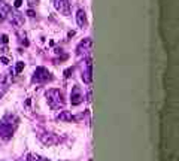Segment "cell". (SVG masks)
<instances>
[{"label":"cell","instance_id":"1","mask_svg":"<svg viewBox=\"0 0 179 161\" xmlns=\"http://www.w3.org/2000/svg\"><path fill=\"white\" fill-rule=\"evenodd\" d=\"M46 101L51 109H60L64 106V100H63V94L60 90H48L46 91Z\"/></svg>","mask_w":179,"mask_h":161},{"label":"cell","instance_id":"2","mask_svg":"<svg viewBox=\"0 0 179 161\" xmlns=\"http://www.w3.org/2000/svg\"><path fill=\"white\" fill-rule=\"evenodd\" d=\"M51 79V73L45 67H37L33 73V82H46Z\"/></svg>","mask_w":179,"mask_h":161},{"label":"cell","instance_id":"3","mask_svg":"<svg viewBox=\"0 0 179 161\" xmlns=\"http://www.w3.org/2000/svg\"><path fill=\"white\" fill-rule=\"evenodd\" d=\"M6 20H9V22L12 24V26H17V27H21L24 24V18H22V13H20L18 11H9L7 13Z\"/></svg>","mask_w":179,"mask_h":161},{"label":"cell","instance_id":"4","mask_svg":"<svg viewBox=\"0 0 179 161\" xmlns=\"http://www.w3.org/2000/svg\"><path fill=\"white\" fill-rule=\"evenodd\" d=\"M54 6L58 12L64 15V17H69L70 15V3L69 0H54Z\"/></svg>","mask_w":179,"mask_h":161},{"label":"cell","instance_id":"5","mask_svg":"<svg viewBox=\"0 0 179 161\" xmlns=\"http://www.w3.org/2000/svg\"><path fill=\"white\" fill-rule=\"evenodd\" d=\"M39 139H41L43 145H48V146H54V145H57L60 142V139L52 133H42L39 134Z\"/></svg>","mask_w":179,"mask_h":161},{"label":"cell","instance_id":"6","mask_svg":"<svg viewBox=\"0 0 179 161\" xmlns=\"http://www.w3.org/2000/svg\"><path fill=\"white\" fill-rule=\"evenodd\" d=\"M84 101V95H82V91L79 87H73L72 88V93H70V103L73 106H78L81 105Z\"/></svg>","mask_w":179,"mask_h":161},{"label":"cell","instance_id":"7","mask_svg":"<svg viewBox=\"0 0 179 161\" xmlns=\"http://www.w3.org/2000/svg\"><path fill=\"white\" fill-rule=\"evenodd\" d=\"M12 134H14V127L2 121V122H0V137H2L3 140H9V139L12 137Z\"/></svg>","mask_w":179,"mask_h":161},{"label":"cell","instance_id":"8","mask_svg":"<svg viewBox=\"0 0 179 161\" xmlns=\"http://www.w3.org/2000/svg\"><path fill=\"white\" fill-rule=\"evenodd\" d=\"M91 46H93V42L91 39H84L78 46H76V54L78 55H85L91 51Z\"/></svg>","mask_w":179,"mask_h":161},{"label":"cell","instance_id":"9","mask_svg":"<svg viewBox=\"0 0 179 161\" xmlns=\"http://www.w3.org/2000/svg\"><path fill=\"white\" fill-rule=\"evenodd\" d=\"M82 80L85 84L93 82V61H91V58H88V61H87V70L82 73Z\"/></svg>","mask_w":179,"mask_h":161},{"label":"cell","instance_id":"10","mask_svg":"<svg viewBox=\"0 0 179 161\" xmlns=\"http://www.w3.org/2000/svg\"><path fill=\"white\" fill-rule=\"evenodd\" d=\"M57 120L61 121V122H73V121H76V116L70 114L69 110H61L57 115Z\"/></svg>","mask_w":179,"mask_h":161},{"label":"cell","instance_id":"11","mask_svg":"<svg viewBox=\"0 0 179 161\" xmlns=\"http://www.w3.org/2000/svg\"><path fill=\"white\" fill-rule=\"evenodd\" d=\"M76 22H78V26L85 28L87 27V13L84 9H79L78 12H76Z\"/></svg>","mask_w":179,"mask_h":161},{"label":"cell","instance_id":"12","mask_svg":"<svg viewBox=\"0 0 179 161\" xmlns=\"http://www.w3.org/2000/svg\"><path fill=\"white\" fill-rule=\"evenodd\" d=\"M9 11H11V6H9V5H6V3H0V21L6 20Z\"/></svg>","mask_w":179,"mask_h":161},{"label":"cell","instance_id":"13","mask_svg":"<svg viewBox=\"0 0 179 161\" xmlns=\"http://www.w3.org/2000/svg\"><path fill=\"white\" fill-rule=\"evenodd\" d=\"M22 70H24V63H22V61H18L17 66H15V73H21Z\"/></svg>","mask_w":179,"mask_h":161},{"label":"cell","instance_id":"14","mask_svg":"<svg viewBox=\"0 0 179 161\" xmlns=\"http://www.w3.org/2000/svg\"><path fill=\"white\" fill-rule=\"evenodd\" d=\"M33 161H49L45 157H39V155H33Z\"/></svg>","mask_w":179,"mask_h":161},{"label":"cell","instance_id":"15","mask_svg":"<svg viewBox=\"0 0 179 161\" xmlns=\"http://www.w3.org/2000/svg\"><path fill=\"white\" fill-rule=\"evenodd\" d=\"M72 72H73V67H69V69H66V70H64V76H66V78H69Z\"/></svg>","mask_w":179,"mask_h":161},{"label":"cell","instance_id":"16","mask_svg":"<svg viewBox=\"0 0 179 161\" xmlns=\"http://www.w3.org/2000/svg\"><path fill=\"white\" fill-rule=\"evenodd\" d=\"M21 5H22V0H15V2H14V6L17 7V9H18Z\"/></svg>","mask_w":179,"mask_h":161},{"label":"cell","instance_id":"17","mask_svg":"<svg viewBox=\"0 0 179 161\" xmlns=\"http://www.w3.org/2000/svg\"><path fill=\"white\" fill-rule=\"evenodd\" d=\"M7 40H9L7 39V36L6 34H3V36H2V42H3V43H7Z\"/></svg>","mask_w":179,"mask_h":161},{"label":"cell","instance_id":"18","mask_svg":"<svg viewBox=\"0 0 179 161\" xmlns=\"http://www.w3.org/2000/svg\"><path fill=\"white\" fill-rule=\"evenodd\" d=\"M0 60H2V63H3V64H7V63H9V60H7L6 57H2Z\"/></svg>","mask_w":179,"mask_h":161},{"label":"cell","instance_id":"19","mask_svg":"<svg viewBox=\"0 0 179 161\" xmlns=\"http://www.w3.org/2000/svg\"><path fill=\"white\" fill-rule=\"evenodd\" d=\"M28 17H35V12H33V11H28Z\"/></svg>","mask_w":179,"mask_h":161},{"label":"cell","instance_id":"20","mask_svg":"<svg viewBox=\"0 0 179 161\" xmlns=\"http://www.w3.org/2000/svg\"><path fill=\"white\" fill-rule=\"evenodd\" d=\"M35 2H36V0H30V3H31V5H35Z\"/></svg>","mask_w":179,"mask_h":161}]
</instances>
